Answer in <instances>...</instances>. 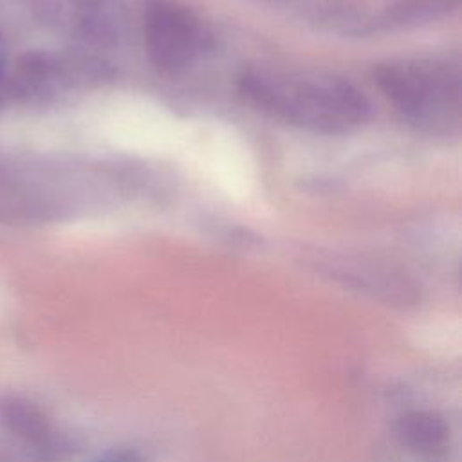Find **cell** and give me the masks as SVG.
Here are the masks:
<instances>
[{
    "instance_id": "cell-6",
    "label": "cell",
    "mask_w": 462,
    "mask_h": 462,
    "mask_svg": "<svg viewBox=\"0 0 462 462\" xmlns=\"http://www.w3.org/2000/svg\"><path fill=\"white\" fill-rule=\"evenodd\" d=\"M395 435L406 449L422 457H439L449 444L448 422L430 410H413L401 415Z\"/></svg>"
},
{
    "instance_id": "cell-5",
    "label": "cell",
    "mask_w": 462,
    "mask_h": 462,
    "mask_svg": "<svg viewBox=\"0 0 462 462\" xmlns=\"http://www.w3.org/2000/svg\"><path fill=\"white\" fill-rule=\"evenodd\" d=\"M0 422L38 455H52L58 449V435L47 415L23 397L7 395L0 399Z\"/></svg>"
},
{
    "instance_id": "cell-4",
    "label": "cell",
    "mask_w": 462,
    "mask_h": 462,
    "mask_svg": "<svg viewBox=\"0 0 462 462\" xmlns=\"http://www.w3.org/2000/svg\"><path fill=\"white\" fill-rule=\"evenodd\" d=\"M316 29L341 36H366L379 32L375 16L345 0H253Z\"/></svg>"
},
{
    "instance_id": "cell-7",
    "label": "cell",
    "mask_w": 462,
    "mask_h": 462,
    "mask_svg": "<svg viewBox=\"0 0 462 462\" xmlns=\"http://www.w3.org/2000/svg\"><path fill=\"white\" fill-rule=\"evenodd\" d=\"M460 0H397L375 14L379 31H402L430 25L457 11Z\"/></svg>"
},
{
    "instance_id": "cell-3",
    "label": "cell",
    "mask_w": 462,
    "mask_h": 462,
    "mask_svg": "<svg viewBox=\"0 0 462 462\" xmlns=\"http://www.w3.org/2000/svg\"><path fill=\"white\" fill-rule=\"evenodd\" d=\"M143 42L152 65L182 74L215 49V32L189 7L175 0H150L143 11Z\"/></svg>"
},
{
    "instance_id": "cell-8",
    "label": "cell",
    "mask_w": 462,
    "mask_h": 462,
    "mask_svg": "<svg viewBox=\"0 0 462 462\" xmlns=\"http://www.w3.org/2000/svg\"><path fill=\"white\" fill-rule=\"evenodd\" d=\"M97 462H141L134 453H128V451H121V453H114L103 460H97Z\"/></svg>"
},
{
    "instance_id": "cell-2",
    "label": "cell",
    "mask_w": 462,
    "mask_h": 462,
    "mask_svg": "<svg viewBox=\"0 0 462 462\" xmlns=\"http://www.w3.org/2000/svg\"><path fill=\"white\" fill-rule=\"evenodd\" d=\"M374 79L399 116L428 135H457L462 125V70L451 58L381 63Z\"/></svg>"
},
{
    "instance_id": "cell-1",
    "label": "cell",
    "mask_w": 462,
    "mask_h": 462,
    "mask_svg": "<svg viewBox=\"0 0 462 462\" xmlns=\"http://www.w3.org/2000/svg\"><path fill=\"white\" fill-rule=\"evenodd\" d=\"M238 92L262 114L316 134H350L372 117L363 90L319 70L249 67L238 76Z\"/></svg>"
}]
</instances>
